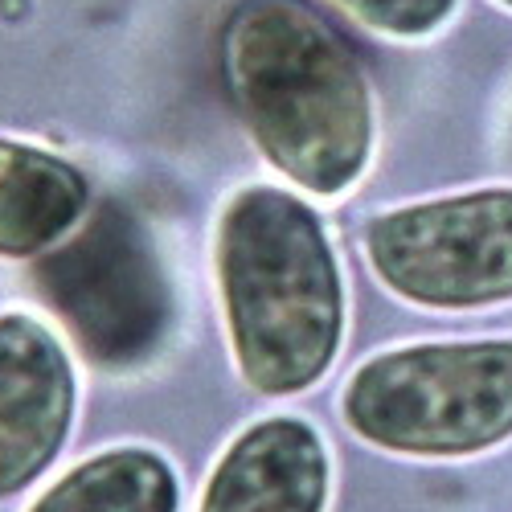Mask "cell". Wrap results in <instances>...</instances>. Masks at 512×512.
<instances>
[{"label": "cell", "mask_w": 512, "mask_h": 512, "mask_svg": "<svg viewBox=\"0 0 512 512\" xmlns=\"http://www.w3.org/2000/svg\"><path fill=\"white\" fill-rule=\"evenodd\" d=\"M353 21L386 37H426L455 13V0H336Z\"/></svg>", "instance_id": "cell-10"}, {"label": "cell", "mask_w": 512, "mask_h": 512, "mask_svg": "<svg viewBox=\"0 0 512 512\" xmlns=\"http://www.w3.org/2000/svg\"><path fill=\"white\" fill-rule=\"evenodd\" d=\"M349 431L406 459H472L512 439V340H435L353 369Z\"/></svg>", "instance_id": "cell-3"}, {"label": "cell", "mask_w": 512, "mask_h": 512, "mask_svg": "<svg viewBox=\"0 0 512 512\" xmlns=\"http://www.w3.org/2000/svg\"><path fill=\"white\" fill-rule=\"evenodd\" d=\"M29 512H181V484L160 451L111 447L70 467Z\"/></svg>", "instance_id": "cell-9"}, {"label": "cell", "mask_w": 512, "mask_h": 512, "mask_svg": "<svg viewBox=\"0 0 512 512\" xmlns=\"http://www.w3.org/2000/svg\"><path fill=\"white\" fill-rule=\"evenodd\" d=\"M332 459L312 422L271 414L250 422L218 455L197 512H324Z\"/></svg>", "instance_id": "cell-7"}, {"label": "cell", "mask_w": 512, "mask_h": 512, "mask_svg": "<svg viewBox=\"0 0 512 512\" xmlns=\"http://www.w3.org/2000/svg\"><path fill=\"white\" fill-rule=\"evenodd\" d=\"M37 283L74 345L103 369L152 357L173 320L152 242L119 205H103L54 250L37 267Z\"/></svg>", "instance_id": "cell-5"}, {"label": "cell", "mask_w": 512, "mask_h": 512, "mask_svg": "<svg viewBox=\"0 0 512 512\" xmlns=\"http://www.w3.org/2000/svg\"><path fill=\"white\" fill-rule=\"evenodd\" d=\"M238 377L263 398L312 390L345 340V275L320 213L287 189H238L213 234Z\"/></svg>", "instance_id": "cell-2"}, {"label": "cell", "mask_w": 512, "mask_h": 512, "mask_svg": "<svg viewBox=\"0 0 512 512\" xmlns=\"http://www.w3.org/2000/svg\"><path fill=\"white\" fill-rule=\"evenodd\" d=\"M74 418V373L29 316H0V496L37 480L62 451Z\"/></svg>", "instance_id": "cell-6"}, {"label": "cell", "mask_w": 512, "mask_h": 512, "mask_svg": "<svg viewBox=\"0 0 512 512\" xmlns=\"http://www.w3.org/2000/svg\"><path fill=\"white\" fill-rule=\"evenodd\" d=\"M222 78L246 136L295 189L340 197L365 177L369 78L308 0H238L222 29Z\"/></svg>", "instance_id": "cell-1"}, {"label": "cell", "mask_w": 512, "mask_h": 512, "mask_svg": "<svg viewBox=\"0 0 512 512\" xmlns=\"http://www.w3.org/2000/svg\"><path fill=\"white\" fill-rule=\"evenodd\" d=\"M87 213V177L74 164L0 140V254L25 259L54 246Z\"/></svg>", "instance_id": "cell-8"}, {"label": "cell", "mask_w": 512, "mask_h": 512, "mask_svg": "<svg viewBox=\"0 0 512 512\" xmlns=\"http://www.w3.org/2000/svg\"><path fill=\"white\" fill-rule=\"evenodd\" d=\"M500 5H508V9H512V0H500Z\"/></svg>", "instance_id": "cell-11"}, {"label": "cell", "mask_w": 512, "mask_h": 512, "mask_svg": "<svg viewBox=\"0 0 512 512\" xmlns=\"http://www.w3.org/2000/svg\"><path fill=\"white\" fill-rule=\"evenodd\" d=\"M365 259L398 300L472 312L512 300V189L455 193L377 213Z\"/></svg>", "instance_id": "cell-4"}]
</instances>
